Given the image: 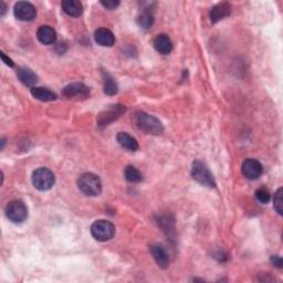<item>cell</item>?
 <instances>
[{"instance_id": "cell-10", "label": "cell", "mask_w": 283, "mask_h": 283, "mask_svg": "<svg viewBox=\"0 0 283 283\" xmlns=\"http://www.w3.org/2000/svg\"><path fill=\"white\" fill-rule=\"evenodd\" d=\"M242 174L249 179H258L262 175L263 167L260 162L254 158H248L242 164Z\"/></svg>"}, {"instance_id": "cell-12", "label": "cell", "mask_w": 283, "mask_h": 283, "mask_svg": "<svg viewBox=\"0 0 283 283\" xmlns=\"http://www.w3.org/2000/svg\"><path fill=\"white\" fill-rule=\"evenodd\" d=\"M231 14V6L228 3H220L214 6L209 13V18L213 24H217L218 21L223 20Z\"/></svg>"}, {"instance_id": "cell-1", "label": "cell", "mask_w": 283, "mask_h": 283, "mask_svg": "<svg viewBox=\"0 0 283 283\" xmlns=\"http://www.w3.org/2000/svg\"><path fill=\"white\" fill-rule=\"evenodd\" d=\"M136 126L141 131L152 135H159L164 132V126L157 118L145 112H137L134 116Z\"/></svg>"}, {"instance_id": "cell-20", "label": "cell", "mask_w": 283, "mask_h": 283, "mask_svg": "<svg viewBox=\"0 0 283 283\" xmlns=\"http://www.w3.org/2000/svg\"><path fill=\"white\" fill-rule=\"evenodd\" d=\"M17 75H18L19 80L27 86H33L38 81L37 74L28 68H19L17 70Z\"/></svg>"}, {"instance_id": "cell-7", "label": "cell", "mask_w": 283, "mask_h": 283, "mask_svg": "<svg viewBox=\"0 0 283 283\" xmlns=\"http://www.w3.org/2000/svg\"><path fill=\"white\" fill-rule=\"evenodd\" d=\"M126 112V108L124 105L114 104L110 105V108L107 109L103 112H101L98 116V125L100 127H104L110 125L112 122L118 120L121 115H123Z\"/></svg>"}, {"instance_id": "cell-2", "label": "cell", "mask_w": 283, "mask_h": 283, "mask_svg": "<svg viewBox=\"0 0 283 283\" xmlns=\"http://www.w3.org/2000/svg\"><path fill=\"white\" fill-rule=\"evenodd\" d=\"M77 187L86 196L96 197L102 192V182L99 176L92 173L82 174L77 179Z\"/></svg>"}, {"instance_id": "cell-24", "label": "cell", "mask_w": 283, "mask_h": 283, "mask_svg": "<svg viewBox=\"0 0 283 283\" xmlns=\"http://www.w3.org/2000/svg\"><path fill=\"white\" fill-rule=\"evenodd\" d=\"M256 198L261 204H268L271 199V194L267 188H259L256 192Z\"/></svg>"}, {"instance_id": "cell-5", "label": "cell", "mask_w": 283, "mask_h": 283, "mask_svg": "<svg viewBox=\"0 0 283 283\" xmlns=\"http://www.w3.org/2000/svg\"><path fill=\"white\" fill-rule=\"evenodd\" d=\"M91 234L98 241H109L115 235V226L109 220L100 219L92 224Z\"/></svg>"}, {"instance_id": "cell-26", "label": "cell", "mask_w": 283, "mask_h": 283, "mask_svg": "<svg viewBox=\"0 0 283 283\" xmlns=\"http://www.w3.org/2000/svg\"><path fill=\"white\" fill-rule=\"evenodd\" d=\"M271 263H272L274 267H276L278 269H282V267H283L282 258L279 257V256H272V257H271Z\"/></svg>"}, {"instance_id": "cell-6", "label": "cell", "mask_w": 283, "mask_h": 283, "mask_svg": "<svg viewBox=\"0 0 283 283\" xmlns=\"http://www.w3.org/2000/svg\"><path fill=\"white\" fill-rule=\"evenodd\" d=\"M6 216L15 224L24 223L28 217V208L26 204L18 199L10 202L6 207Z\"/></svg>"}, {"instance_id": "cell-3", "label": "cell", "mask_w": 283, "mask_h": 283, "mask_svg": "<svg viewBox=\"0 0 283 283\" xmlns=\"http://www.w3.org/2000/svg\"><path fill=\"white\" fill-rule=\"evenodd\" d=\"M32 185L37 188L38 191L46 192L51 190L55 182V177L54 174L51 170L46 168V167H40L33 171L32 177Z\"/></svg>"}, {"instance_id": "cell-14", "label": "cell", "mask_w": 283, "mask_h": 283, "mask_svg": "<svg viewBox=\"0 0 283 283\" xmlns=\"http://www.w3.org/2000/svg\"><path fill=\"white\" fill-rule=\"evenodd\" d=\"M96 42L102 47H112L115 43V36L113 32L107 28H100L94 33Z\"/></svg>"}, {"instance_id": "cell-19", "label": "cell", "mask_w": 283, "mask_h": 283, "mask_svg": "<svg viewBox=\"0 0 283 283\" xmlns=\"http://www.w3.org/2000/svg\"><path fill=\"white\" fill-rule=\"evenodd\" d=\"M61 6L64 13L71 17H80L83 13V6L77 0H64Z\"/></svg>"}, {"instance_id": "cell-8", "label": "cell", "mask_w": 283, "mask_h": 283, "mask_svg": "<svg viewBox=\"0 0 283 283\" xmlns=\"http://www.w3.org/2000/svg\"><path fill=\"white\" fill-rule=\"evenodd\" d=\"M62 96L66 99H86L90 97V88L80 82L71 83L63 88Z\"/></svg>"}, {"instance_id": "cell-29", "label": "cell", "mask_w": 283, "mask_h": 283, "mask_svg": "<svg viewBox=\"0 0 283 283\" xmlns=\"http://www.w3.org/2000/svg\"><path fill=\"white\" fill-rule=\"evenodd\" d=\"M2 6H3V8H2V16H4L5 14H6V5H5V3H2Z\"/></svg>"}, {"instance_id": "cell-27", "label": "cell", "mask_w": 283, "mask_h": 283, "mask_svg": "<svg viewBox=\"0 0 283 283\" xmlns=\"http://www.w3.org/2000/svg\"><path fill=\"white\" fill-rule=\"evenodd\" d=\"M0 55H2V59H3L4 62H5L6 64H7L8 66H10V68H13V66L15 65V63L13 62V60H11L10 58H8V57H7V55H6V54H5L4 52L0 53Z\"/></svg>"}, {"instance_id": "cell-11", "label": "cell", "mask_w": 283, "mask_h": 283, "mask_svg": "<svg viewBox=\"0 0 283 283\" xmlns=\"http://www.w3.org/2000/svg\"><path fill=\"white\" fill-rule=\"evenodd\" d=\"M149 252H151L155 262L158 264L159 268L167 269L169 267L170 259L163 245H160V243H153V245L149 247Z\"/></svg>"}, {"instance_id": "cell-4", "label": "cell", "mask_w": 283, "mask_h": 283, "mask_svg": "<svg viewBox=\"0 0 283 283\" xmlns=\"http://www.w3.org/2000/svg\"><path fill=\"white\" fill-rule=\"evenodd\" d=\"M192 176L199 184L203 186H206L209 188H215L216 187V181L214 178V175L209 168L204 164L201 160H195L193 163L192 167Z\"/></svg>"}, {"instance_id": "cell-18", "label": "cell", "mask_w": 283, "mask_h": 283, "mask_svg": "<svg viewBox=\"0 0 283 283\" xmlns=\"http://www.w3.org/2000/svg\"><path fill=\"white\" fill-rule=\"evenodd\" d=\"M31 94L33 98H36L39 101L42 102H50L54 101L57 99V94L53 93L51 90H49L47 87L41 86H33L31 88Z\"/></svg>"}, {"instance_id": "cell-28", "label": "cell", "mask_w": 283, "mask_h": 283, "mask_svg": "<svg viewBox=\"0 0 283 283\" xmlns=\"http://www.w3.org/2000/svg\"><path fill=\"white\" fill-rule=\"evenodd\" d=\"M66 51L65 43H58L57 44V52L60 54H63Z\"/></svg>"}, {"instance_id": "cell-23", "label": "cell", "mask_w": 283, "mask_h": 283, "mask_svg": "<svg viewBox=\"0 0 283 283\" xmlns=\"http://www.w3.org/2000/svg\"><path fill=\"white\" fill-rule=\"evenodd\" d=\"M282 194H283V190L282 188H279V190L276 191V193L274 194V198H273V207L275 209V212L278 213L280 216H282V214H283Z\"/></svg>"}, {"instance_id": "cell-21", "label": "cell", "mask_w": 283, "mask_h": 283, "mask_svg": "<svg viewBox=\"0 0 283 283\" xmlns=\"http://www.w3.org/2000/svg\"><path fill=\"white\" fill-rule=\"evenodd\" d=\"M103 76V87H104V93L108 96H115L118 93V84L114 80V77L111 75L108 72H102Z\"/></svg>"}, {"instance_id": "cell-25", "label": "cell", "mask_w": 283, "mask_h": 283, "mask_svg": "<svg viewBox=\"0 0 283 283\" xmlns=\"http://www.w3.org/2000/svg\"><path fill=\"white\" fill-rule=\"evenodd\" d=\"M101 5L103 6V7H105V8L109 9V10H113L116 7H119L120 2H119V0H108V2H105V0H102Z\"/></svg>"}, {"instance_id": "cell-17", "label": "cell", "mask_w": 283, "mask_h": 283, "mask_svg": "<svg viewBox=\"0 0 283 283\" xmlns=\"http://www.w3.org/2000/svg\"><path fill=\"white\" fill-rule=\"evenodd\" d=\"M116 140H118L119 144L124 147L127 151L131 152H136L138 149V143L134 137L131 136L130 134H127L126 132H120L118 135H116Z\"/></svg>"}, {"instance_id": "cell-13", "label": "cell", "mask_w": 283, "mask_h": 283, "mask_svg": "<svg viewBox=\"0 0 283 283\" xmlns=\"http://www.w3.org/2000/svg\"><path fill=\"white\" fill-rule=\"evenodd\" d=\"M154 20H155L154 9L149 4L146 6V7H143L140 10V13H138L136 18L138 26L143 28V29H149V28L153 26Z\"/></svg>"}, {"instance_id": "cell-16", "label": "cell", "mask_w": 283, "mask_h": 283, "mask_svg": "<svg viewBox=\"0 0 283 283\" xmlns=\"http://www.w3.org/2000/svg\"><path fill=\"white\" fill-rule=\"evenodd\" d=\"M37 38L43 44H52L57 40V33L50 26H41L37 31Z\"/></svg>"}, {"instance_id": "cell-9", "label": "cell", "mask_w": 283, "mask_h": 283, "mask_svg": "<svg viewBox=\"0 0 283 283\" xmlns=\"http://www.w3.org/2000/svg\"><path fill=\"white\" fill-rule=\"evenodd\" d=\"M14 13L17 19L21 21H31L36 18L37 10L35 6L27 2H19L15 5Z\"/></svg>"}, {"instance_id": "cell-15", "label": "cell", "mask_w": 283, "mask_h": 283, "mask_svg": "<svg viewBox=\"0 0 283 283\" xmlns=\"http://www.w3.org/2000/svg\"><path fill=\"white\" fill-rule=\"evenodd\" d=\"M153 44L155 50L162 54H169L173 51L174 48L170 38L167 35H165V33H160V35L155 38Z\"/></svg>"}, {"instance_id": "cell-22", "label": "cell", "mask_w": 283, "mask_h": 283, "mask_svg": "<svg viewBox=\"0 0 283 283\" xmlns=\"http://www.w3.org/2000/svg\"><path fill=\"white\" fill-rule=\"evenodd\" d=\"M125 179L130 182H140L143 180V175L134 166H127L124 170Z\"/></svg>"}]
</instances>
